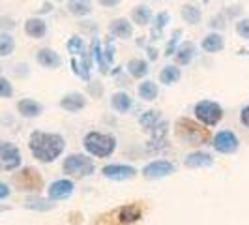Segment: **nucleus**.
<instances>
[{
    "label": "nucleus",
    "mask_w": 249,
    "mask_h": 225,
    "mask_svg": "<svg viewBox=\"0 0 249 225\" xmlns=\"http://www.w3.org/2000/svg\"><path fill=\"white\" fill-rule=\"evenodd\" d=\"M64 139L56 133H43V131H34L30 135V150L39 162L49 163L56 160L64 152Z\"/></svg>",
    "instance_id": "obj_1"
},
{
    "label": "nucleus",
    "mask_w": 249,
    "mask_h": 225,
    "mask_svg": "<svg viewBox=\"0 0 249 225\" xmlns=\"http://www.w3.org/2000/svg\"><path fill=\"white\" fill-rule=\"evenodd\" d=\"M176 135L191 147H200L210 141L208 128L197 124L195 120H189V118H180L176 122Z\"/></svg>",
    "instance_id": "obj_2"
},
{
    "label": "nucleus",
    "mask_w": 249,
    "mask_h": 225,
    "mask_svg": "<svg viewBox=\"0 0 249 225\" xmlns=\"http://www.w3.org/2000/svg\"><path fill=\"white\" fill-rule=\"evenodd\" d=\"M85 147H87L90 154H94L98 158H107L116 149V139L107 135V133L92 131V133H88L87 137H85Z\"/></svg>",
    "instance_id": "obj_3"
},
{
    "label": "nucleus",
    "mask_w": 249,
    "mask_h": 225,
    "mask_svg": "<svg viewBox=\"0 0 249 225\" xmlns=\"http://www.w3.org/2000/svg\"><path fill=\"white\" fill-rule=\"evenodd\" d=\"M64 171L73 178H85L94 173V162L83 154H71L64 162Z\"/></svg>",
    "instance_id": "obj_4"
},
{
    "label": "nucleus",
    "mask_w": 249,
    "mask_h": 225,
    "mask_svg": "<svg viewBox=\"0 0 249 225\" xmlns=\"http://www.w3.org/2000/svg\"><path fill=\"white\" fill-rule=\"evenodd\" d=\"M195 114L204 126H215L223 116V109L213 101L204 100L195 105Z\"/></svg>",
    "instance_id": "obj_5"
},
{
    "label": "nucleus",
    "mask_w": 249,
    "mask_h": 225,
    "mask_svg": "<svg viewBox=\"0 0 249 225\" xmlns=\"http://www.w3.org/2000/svg\"><path fill=\"white\" fill-rule=\"evenodd\" d=\"M21 165V152L19 149L8 143V141H0V169L2 171H13Z\"/></svg>",
    "instance_id": "obj_6"
},
{
    "label": "nucleus",
    "mask_w": 249,
    "mask_h": 225,
    "mask_svg": "<svg viewBox=\"0 0 249 225\" xmlns=\"http://www.w3.org/2000/svg\"><path fill=\"white\" fill-rule=\"evenodd\" d=\"M15 184L21 189H25V191H39L41 186H43V180H41V176H39L36 169L26 167V169L19 171L15 175Z\"/></svg>",
    "instance_id": "obj_7"
},
{
    "label": "nucleus",
    "mask_w": 249,
    "mask_h": 225,
    "mask_svg": "<svg viewBox=\"0 0 249 225\" xmlns=\"http://www.w3.org/2000/svg\"><path fill=\"white\" fill-rule=\"evenodd\" d=\"M173 173H175V163L167 162V160H156L142 169V175L146 178H165Z\"/></svg>",
    "instance_id": "obj_8"
},
{
    "label": "nucleus",
    "mask_w": 249,
    "mask_h": 225,
    "mask_svg": "<svg viewBox=\"0 0 249 225\" xmlns=\"http://www.w3.org/2000/svg\"><path fill=\"white\" fill-rule=\"evenodd\" d=\"M238 137L232 133V131H229V130H225V131H219L215 139H213V149L217 150V152H221V154H231V152H234L238 150Z\"/></svg>",
    "instance_id": "obj_9"
},
{
    "label": "nucleus",
    "mask_w": 249,
    "mask_h": 225,
    "mask_svg": "<svg viewBox=\"0 0 249 225\" xmlns=\"http://www.w3.org/2000/svg\"><path fill=\"white\" fill-rule=\"evenodd\" d=\"M142 218V206L133 203V205H125V206H120L116 210V220L120 225H129L135 224Z\"/></svg>",
    "instance_id": "obj_10"
},
{
    "label": "nucleus",
    "mask_w": 249,
    "mask_h": 225,
    "mask_svg": "<svg viewBox=\"0 0 249 225\" xmlns=\"http://www.w3.org/2000/svg\"><path fill=\"white\" fill-rule=\"evenodd\" d=\"M103 176L111 178V180H127V178H133L135 176V169L129 167V165H120V163H112V165H105L101 169Z\"/></svg>",
    "instance_id": "obj_11"
},
{
    "label": "nucleus",
    "mask_w": 249,
    "mask_h": 225,
    "mask_svg": "<svg viewBox=\"0 0 249 225\" xmlns=\"http://www.w3.org/2000/svg\"><path fill=\"white\" fill-rule=\"evenodd\" d=\"M73 182L71 180H56V182H53L49 186V197L53 201H60V199H66V197H70L71 193H73Z\"/></svg>",
    "instance_id": "obj_12"
},
{
    "label": "nucleus",
    "mask_w": 249,
    "mask_h": 225,
    "mask_svg": "<svg viewBox=\"0 0 249 225\" xmlns=\"http://www.w3.org/2000/svg\"><path fill=\"white\" fill-rule=\"evenodd\" d=\"M212 156L210 154H204V152H193L189 154L186 160H184V165L189 167V169H199V167H208L212 165Z\"/></svg>",
    "instance_id": "obj_13"
},
{
    "label": "nucleus",
    "mask_w": 249,
    "mask_h": 225,
    "mask_svg": "<svg viewBox=\"0 0 249 225\" xmlns=\"http://www.w3.org/2000/svg\"><path fill=\"white\" fill-rule=\"evenodd\" d=\"M60 105H62V109L70 112H77L81 111L85 105H87V101H85V96H81V94H68L62 101H60Z\"/></svg>",
    "instance_id": "obj_14"
},
{
    "label": "nucleus",
    "mask_w": 249,
    "mask_h": 225,
    "mask_svg": "<svg viewBox=\"0 0 249 225\" xmlns=\"http://www.w3.org/2000/svg\"><path fill=\"white\" fill-rule=\"evenodd\" d=\"M37 62L45 68H58L62 60L53 49H39L37 51Z\"/></svg>",
    "instance_id": "obj_15"
},
{
    "label": "nucleus",
    "mask_w": 249,
    "mask_h": 225,
    "mask_svg": "<svg viewBox=\"0 0 249 225\" xmlns=\"http://www.w3.org/2000/svg\"><path fill=\"white\" fill-rule=\"evenodd\" d=\"M109 30H111V34H114L116 38H124V39H127V38L131 36V25H129V21L127 19H114L111 23V26H109Z\"/></svg>",
    "instance_id": "obj_16"
},
{
    "label": "nucleus",
    "mask_w": 249,
    "mask_h": 225,
    "mask_svg": "<svg viewBox=\"0 0 249 225\" xmlns=\"http://www.w3.org/2000/svg\"><path fill=\"white\" fill-rule=\"evenodd\" d=\"M17 109L26 118H34V116H37L41 112V105L34 100H21L17 103Z\"/></svg>",
    "instance_id": "obj_17"
},
{
    "label": "nucleus",
    "mask_w": 249,
    "mask_h": 225,
    "mask_svg": "<svg viewBox=\"0 0 249 225\" xmlns=\"http://www.w3.org/2000/svg\"><path fill=\"white\" fill-rule=\"evenodd\" d=\"M25 32L30 38H43L47 32V26L41 19H28L25 25Z\"/></svg>",
    "instance_id": "obj_18"
},
{
    "label": "nucleus",
    "mask_w": 249,
    "mask_h": 225,
    "mask_svg": "<svg viewBox=\"0 0 249 225\" xmlns=\"http://www.w3.org/2000/svg\"><path fill=\"white\" fill-rule=\"evenodd\" d=\"M161 122H163L161 114L158 111H146L141 116V126H142V130H146V131H154Z\"/></svg>",
    "instance_id": "obj_19"
},
{
    "label": "nucleus",
    "mask_w": 249,
    "mask_h": 225,
    "mask_svg": "<svg viewBox=\"0 0 249 225\" xmlns=\"http://www.w3.org/2000/svg\"><path fill=\"white\" fill-rule=\"evenodd\" d=\"M193 53H195V47H193L191 43H184V45L175 53V62L178 64V66H186V64L191 62Z\"/></svg>",
    "instance_id": "obj_20"
},
{
    "label": "nucleus",
    "mask_w": 249,
    "mask_h": 225,
    "mask_svg": "<svg viewBox=\"0 0 249 225\" xmlns=\"http://www.w3.org/2000/svg\"><path fill=\"white\" fill-rule=\"evenodd\" d=\"M223 45L225 41L219 34H210V36H206L202 39V49L206 53H217V51L223 49Z\"/></svg>",
    "instance_id": "obj_21"
},
{
    "label": "nucleus",
    "mask_w": 249,
    "mask_h": 225,
    "mask_svg": "<svg viewBox=\"0 0 249 225\" xmlns=\"http://www.w3.org/2000/svg\"><path fill=\"white\" fill-rule=\"evenodd\" d=\"M112 107L116 109L118 112H125L131 109V105H133V101H131V98L127 96V94H124V92H118V94H114L112 96Z\"/></svg>",
    "instance_id": "obj_22"
},
{
    "label": "nucleus",
    "mask_w": 249,
    "mask_h": 225,
    "mask_svg": "<svg viewBox=\"0 0 249 225\" xmlns=\"http://www.w3.org/2000/svg\"><path fill=\"white\" fill-rule=\"evenodd\" d=\"M127 72L133 75V77H144V75L148 74V64L144 62V60H141V58H133V60H129L127 62Z\"/></svg>",
    "instance_id": "obj_23"
},
{
    "label": "nucleus",
    "mask_w": 249,
    "mask_h": 225,
    "mask_svg": "<svg viewBox=\"0 0 249 225\" xmlns=\"http://www.w3.org/2000/svg\"><path fill=\"white\" fill-rule=\"evenodd\" d=\"M139 96L146 101L156 100V98H158V87H156V83H154V81H144V83H141V87H139Z\"/></svg>",
    "instance_id": "obj_24"
},
{
    "label": "nucleus",
    "mask_w": 249,
    "mask_h": 225,
    "mask_svg": "<svg viewBox=\"0 0 249 225\" xmlns=\"http://www.w3.org/2000/svg\"><path fill=\"white\" fill-rule=\"evenodd\" d=\"M131 19H133V23H137V25H148L150 19H152V13L146 6H137L133 12H131Z\"/></svg>",
    "instance_id": "obj_25"
},
{
    "label": "nucleus",
    "mask_w": 249,
    "mask_h": 225,
    "mask_svg": "<svg viewBox=\"0 0 249 225\" xmlns=\"http://www.w3.org/2000/svg\"><path fill=\"white\" fill-rule=\"evenodd\" d=\"M160 79H161V83H165V85H173V83H176L180 79V70L176 66H167V68L161 70Z\"/></svg>",
    "instance_id": "obj_26"
},
{
    "label": "nucleus",
    "mask_w": 249,
    "mask_h": 225,
    "mask_svg": "<svg viewBox=\"0 0 249 225\" xmlns=\"http://www.w3.org/2000/svg\"><path fill=\"white\" fill-rule=\"evenodd\" d=\"M182 17H184V21L189 23V25H197L200 21V12L199 8H195V6H191V4H187L182 8Z\"/></svg>",
    "instance_id": "obj_27"
},
{
    "label": "nucleus",
    "mask_w": 249,
    "mask_h": 225,
    "mask_svg": "<svg viewBox=\"0 0 249 225\" xmlns=\"http://www.w3.org/2000/svg\"><path fill=\"white\" fill-rule=\"evenodd\" d=\"M15 49V41L10 34H0V56H8Z\"/></svg>",
    "instance_id": "obj_28"
},
{
    "label": "nucleus",
    "mask_w": 249,
    "mask_h": 225,
    "mask_svg": "<svg viewBox=\"0 0 249 225\" xmlns=\"http://www.w3.org/2000/svg\"><path fill=\"white\" fill-rule=\"evenodd\" d=\"M92 51H94V58H96V62L100 64V68L103 72H107V68H109V62L103 58V49H101V43L98 39H94V43H92Z\"/></svg>",
    "instance_id": "obj_29"
},
{
    "label": "nucleus",
    "mask_w": 249,
    "mask_h": 225,
    "mask_svg": "<svg viewBox=\"0 0 249 225\" xmlns=\"http://www.w3.org/2000/svg\"><path fill=\"white\" fill-rule=\"evenodd\" d=\"M68 49H70V53H73V55H85L87 53L85 51V43H83L81 38H71L68 41Z\"/></svg>",
    "instance_id": "obj_30"
},
{
    "label": "nucleus",
    "mask_w": 249,
    "mask_h": 225,
    "mask_svg": "<svg viewBox=\"0 0 249 225\" xmlns=\"http://www.w3.org/2000/svg\"><path fill=\"white\" fill-rule=\"evenodd\" d=\"M70 12L77 13V15L88 13L90 12V4H88V2H71V4H70Z\"/></svg>",
    "instance_id": "obj_31"
},
{
    "label": "nucleus",
    "mask_w": 249,
    "mask_h": 225,
    "mask_svg": "<svg viewBox=\"0 0 249 225\" xmlns=\"http://www.w3.org/2000/svg\"><path fill=\"white\" fill-rule=\"evenodd\" d=\"M12 94H13L12 83H10L8 79L0 77V98H10Z\"/></svg>",
    "instance_id": "obj_32"
},
{
    "label": "nucleus",
    "mask_w": 249,
    "mask_h": 225,
    "mask_svg": "<svg viewBox=\"0 0 249 225\" xmlns=\"http://www.w3.org/2000/svg\"><path fill=\"white\" fill-rule=\"evenodd\" d=\"M236 32L240 34V38L249 39V19H242V21H238Z\"/></svg>",
    "instance_id": "obj_33"
},
{
    "label": "nucleus",
    "mask_w": 249,
    "mask_h": 225,
    "mask_svg": "<svg viewBox=\"0 0 249 225\" xmlns=\"http://www.w3.org/2000/svg\"><path fill=\"white\" fill-rule=\"evenodd\" d=\"M101 6H105V8H114V6H118L120 4V0H98Z\"/></svg>",
    "instance_id": "obj_34"
},
{
    "label": "nucleus",
    "mask_w": 249,
    "mask_h": 225,
    "mask_svg": "<svg viewBox=\"0 0 249 225\" xmlns=\"http://www.w3.org/2000/svg\"><path fill=\"white\" fill-rule=\"evenodd\" d=\"M240 118H242V124L249 128V107H246V109L242 111V116H240Z\"/></svg>",
    "instance_id": "obj_35"
},
{
    "label": "nucleus",
    "mask_w": 249,
    "mask_h": 225,
    "mask_svg": "<svg viewBox=\"0 0 249 225\" xmlns=\"http://www.w3.org/2000/svg\"><path fill=\"white\" fill-rule=\"evenodd\" d=\"M8 195H10V188L0 182V199H4V197H8Z\"/></svg>",
    "instance_id": "obj_36"
}]
</instances>
